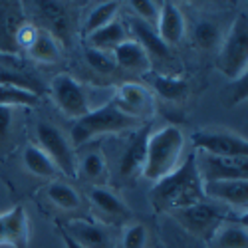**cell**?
Instances as JSON below:
<instances>
[{
	"label": "cell",
	"mask_w": 248,
	"mask_h": 248,
	"mask_svg": "<svg viewBox=\"0 0 248 248\" xmlns=\"http://www.w3.org/2000/svg\"><path fill=\"white\" fill-rule=\"evenodd\" d=\"M40 103V95L20 88V86H12V84H0V108H34Z\"/></svg>",
	"instance_id": "obj_29"
},
{
	"label": "cell",
	"mask_w": 248,
	"mask_h": 248,
	"mask_svg": "<svg viewBox=\"0 0 248 248\" xmlns=\"http://www.w3.org/2000/svg\"><path fill=\"white\" fill-rule=\"evenodd\" d=\"M84 58L88 62V66L99 74V76H111L115 72V60L111 54L108 52H99V50H92V48H86L84 50Z\"/></svg>",
	"instance_id": "obj_32"
},
{
	"label": "cell",
	"mask_w": 248,
	"mask_h": 248,
	"mask_svg": "<svg viewBox=\"0 0 248 248\" xmlns=\"http://www.w3.org/2000/svg\"><path fill=\"white\" fill-rule=\"evenodd\" d=\"M10 109L8 108H0V135H6L8 127H10Z\"/></svg>",
	"instance_id": "obj_36"
},
{
	"label": "cell",
	"mask_w": 248,
	"mask_h": 248,
	"mask_svg": "<svg viewBox=\"0 0 248 248\" xmlns=\"http://www.w3.org/2000/svg\"><path fill=\"white\" fill-rule=\"evenodd\" d=\"M0 246H6V232H4V215H0Z\"/></svg>",
	"instance_id": "obj_38"
},
{
	"label": "cell",
	"mask_w": 248,
	"mask_h": 248,
	"mask_svg": "<svg viewBox=\"0 0 248 248\" xmlns=\"http://www.w3.org/2000/svg\"><path fill=\"white\" fill-rule=\"evenodd\" d=\"M201 153L217 157H248V141L231 129H199L191 137Z\"/></svg>",
	"instance_id": "obj_7"
},
{
	"label": "cell",
	"mask_w": 248,
	"mask_h": 248,
	"mask_svg": "<svg viewBox=\"0 0 248 248\" xmlns=\"http://www.w3.org/2000/svg\"><path fill=\"white\" fill-rule=\"evenodd\" d=\"M117 12H119V2H103V4H99L88 16L84 32L90 36L92 32H95V30H99L103 26H108L109 22H113V20H115Z\"/></svg>",
	"instance_id": "obj_30"
},
{
	"label": "cell",
	"mask_w": 248,
	"mask_h": 248,
	"mask_svg": "<svg viewBox=\"0 0 248 248\" xmlns=\"http://www.w3.org/2000/svg\"><path fill=\"white\" fill-rule=\"evenodd\" d=\"M36 137L40 143L38 147L50 157V161L56 165V169L62 175L66 177L78 175V161H76L78 155L74 153L72 143L56 125H52L48 121H40L36 125Z\"/></svg>",
	"instance_id": "obj_5"
},
{
	"label": "cell",
	"mask_w": 248,
	"mask_h": 248,
	"mask_svg": "<svg viewBox=\"0 0 248 248\" xmlns=\"http://www.w3.org/2000/svg\"><path fill=\"white\" fill-rule=\"evenodd\" d=\"M4 215V232H6V246L10 248H28L30 244V220L24 206H12Z\"/></svg>",
	"instance_id": "obj_21"
},
{
	"label": "cell",
	"mask_w": 248,
	"mask_h": 248,
	"mask_svg": "<svg viewBox=\"0 0 248 248\" xmlns=\"http://www.w3.org/2000/svg\"><path fill=\"white\" fill-rule=\"evenodd\" d=\"M195 157L197 155L191 153L183 163H179V167L173 173L155 183L149 199L159 213H175L185 206L204 201L202 179Z\"/></svg>",
	"instance_id": "obj_1"
},
{
	"label": "cell",
	"mask_w": 248,
	"mask_h": 248,
	"mask_svg": "<svg viewBox=\"0 0 248 248\" xmlns=\"http://www.w3.org/2000/svg\"><path fill=\"white\" fill-rule=\"evenodd\" d=\"M191 40H193L195 48H199V50H204V52L215 50L222 42L220 26L211 18H201L191 28Z\"/></svg>",
	"instance_id": "obj_26"
},
{
	"label": "cell",
	"mask_w": 248,
	"mask_h": 248,
	"mask_svg": "<svg viewBox=\"0 0 248 248\" xmlns=\"http://www.w3.org/2000/svg\"><path fill=\"white\" fill-rule=\"evenodd\" d=\"M204 197L217 202H222L231 209L246 215L248 209V181L244 179H231V181H211L202 183Z\"/></svg>",
	"instance_id": "obj_12"
},
{
	"label": "cell",
	"mask_w": 248,
	"mask_h": 248,
	"mask_svg": "<svg viewBox=\"0 0 248 248\" xmlns=\"http://www.w3.org/2000/svg\"><path fill=\"white\" fill-rule=\"evenodd\" d=\"M0 84L20 86L38 95L42 92L40 79L30 70H26V64L16 54H0Z\"/></svg>",
	"instance_id": "obj_16"
},
{
	"label": "cell",
	"mask_w": 248,
	"mask_h": 248,
	"mask_svg": "<svg viewBox=\"0 0 248 248\" xmlns=\"http://www.w3.org/2000/svg\"><path fill=\"white\" fill-rule=\"evenodd\" d=\"M36 34H38V26L30 24V22H24L22 26L18 28L16 32V38H14V42H16V50H26L34 44V40H36Z\"/></svg>",
	"instance_id": "obj_35"
},
{
	"label": "cell",
	"mask_w": 248,
	"mask_h": 248,
	"mask_svg": "<svg viewBox=\"0 0 248 248\" xmlns=\"http://www.w3.org/2000/svg\"><path fill=\"white\" fill-rule=\"evenodd\" d=\"M62 231L81 248H113V236L106 222H97L93 218H72L62 226Z\"/></svg>",
	"instance_id": "obj_11"
},
{
	"label": "cell",
	"mask_w": 248,
	"mask_h": 248,
	"mask_svg": "<svg viewBox=\"0 0 248 248\" xmlns=\"http://www.w3.org/2000/svg\"><path fill=\"white\" fill-rule=\"evenodd\" d=\"M149 242V232L147 226L141 222L125 224V229L119 238V248H145Z\"/></svg>",
	"instance_id": "obj_31"
},
{
	"label": "cell",
	"mask_w": 248,
	"mask_h": 248,
	"mask_svg": "<svg viewBox=\"0 0 248 248\" xmlns=\"http://www.w3.org/2000/svg\"><path fill=\"white\" fill-rule=\"evenodd\" d=\"M24 167L32 175L42 177V179H56L60 175L56 165L50 161V157L38 145H26V149H24Z\"/></svg>",
	"instance_id": "obj_28"
},
{
	"label": "cell",
	"mask_w": 248,
	"mask_h": 248,
	"mask_svg": "<svg viewBox=\"0 0 248 248\" xmlns=\"http://www.w3.org/2000/svg\"><path fill=\"white\" fill-rule=\"evenodd\" d=\"M38 16L46 20V28L58 42H70V32H72V20H70V8L66 2H32Z\"/></svg>",
	"instance_id": "obj_15"
},
{
	"label": "cell",
	"mask_w": 248,
	"mask_h": 248,
	"mask_svg": "<svg viewBox=\"0 0 248 248\" xmlns=\"http://www.w3.org/2000/svg\"><path fill=\"white\" fill-rule=\"evenodd\" d=\"M185 137L177 125H163L159 129H151L147 139V155H145V167L141 175L157 183L163 177L173 173L183 155Z\"/></svg>",
	"instance_id": "obj_2"
},
{
	"label": "cell",
	"mask_w": 248,
	"mask_h": 248,
	"mask_svg": "<svg viewBox=\"0 0 248 248\" xmlns=\"http://www.w3.org/2000/svg\"><path fill=\"white\" fill-rule=\"evenodd\" d=\"M76 161H78V173H81L84 179L92 183L103 181V177L108 173V163L99 147H90L81 151L79 157H76Z\"/></svg>",
	"instance_id": "obj_25"
},
{
	"label": "cell",
	"mask_w": 248,
	"mask_h": 248,
	"mask_svg": "<svg viewBox=\"0 0 248 248\" xmlns=\"http://www.w3.org/2000/svg\"><path fill=\"white\" fill-rule=\"evenodd\" d=\"M129 36V30H127V24L119 22V20L115 18L113 22H109L108 26H103L95 32H92L88 36V48L92 50H99V52H108L111 54L121 42H125Z\"/></svg>",
	"instance_id": "obj_23"
},
{
	"label": "cell",
	"mask_w": 248,
	"mask_h": 248,
	"mask_svg": "<svg viewBox=\"0 0 248 248\" xmlns=\"http://www.w3.org/2000/svg\"><path fill=\"white\" fill-rule=\"evenodd\" d=\"M206 240H209V248H248L246 220L236 222V218H226Z\"/></svg>",
	"instance_id": "obj_19"
},
{
	"label": "cell",
	"mask_w": 248,
	"mask_h": 248,
	"mask_svg": "<svg viewBox=\"0 0 248 248\" xmlns=\"http://www.w3.org/2000/svg\"><path fill=\"white\" fill-rule=\"evenodd\" d=\"M46 195L62 211H78L81 206V195L66 181L54 179L46 187Z\"/></svg>",
	"instance_id": "obj_27"
},
{
	"label": "cell",
	"mask_w": 248,
	"mask_h": 248,
	"mask_svg": "<svg viewBox=\"0 0 248 248\" xmlns=\"http://www.w3.org/2000/svg\"><path fill=\"white\" fill-rule=\"evenodd\" d=\"M90 202L93 204L97 215L109 224H125L131 218L129 206L103 185H92L90 187Z\"/></svg>",
	"instance_id": "obj_13"
},
{
	"label": "cell",
	"mask_w": 248,
	"mask_h": 248,
	"mask_svg": "<svg viewBox=\"0 0 248 248\" xmlns=\"http://www.w3.org/2000/svg\"><path fill=\"white\" fill-rule=\"evenodd\" d=\"M246 92H248V86H246V74H242L240 78L232 79V84L224 90V103L229 108H234L238 103H242L246 99Z\"/></svg>",
	"instance_id": "obj_34"
},
{
	"label": "cell",
	"mask_w": 248,
	"mask_h": 248,
	"mask_svg": "<svg viewBox=\"0 0 248 248\" xmlns=\"http://www.w3.org/2000/svg\"><path fill=\"white\" fill-rule=\"evenodd\" d=\"M129 6L135 12V18H139L141 22H145V24H149L153 28L157 26L161 2H151V0H133V2H129Z\"/></svg>",
	"instance_id": "obj_33"
},
{
	"label": "cell",
	"mask_w": 248,
	"mask_h": 248,
	"mask_svg": "<svg viewBox=\"0 0 248 248\" xmlns=\"http://www.w3.org/2000/svg\"><path fill=\"white\" fill-rule=\"evenodd\" d=\"M151 127L141 125L135 129L133 137L129 139L125 151L119 159V175L123 179H133L137 177L143 167H145V155H147V139H149Z\"/></svg>",
	"instance_id": "obj_14"
},
{
	"label": "cell",
	"mask_w": 248,
	"mask_h": 248,
	"mask_svg": "<svg viewBox=\"0 0 248 248\" xmlns=\"http://www.w3.org/2000/svg\"><path fill=\"white\" fill-rule=\"evenodd\" d=\"M141 127V119H135L127 113L119 111L111 101L103 106L90 109L84 117L74 121L72 125V143L78 147L86 145L88 141L109 135V133H121V131H135Z\"/></svg>",
	"instance_id": "obj_3"
},
{
	"label": "cell",
	"mask_w": 248,
	"mask_h": 248,
	"mask_svg": "<svg viewBox=\"0 0 248 248\" xmlns=\"http://www.w3.org/2000/svg\"><path fill=\"white\" fill-rule=\"evenodd\" d=\"M151 88L157 92L159 97L167 101H185L189 95V81L181 76H171V74H159V72H149L145 74Z\"/></svg>",
	"instance_id": "obj_22"
},
{
	"label": "cell",
	"mask_w": 248,
	"mask_h": 248,
	"mask_svg": "<svg viewBox=\"0 0 248 248\" xmlns=\"http://www.w3.org/2000/svg\"><path fill=\"white\" fill-rule=\"evenodd\" d=\"M127 30H129V36L135 40V42L145 50V54L149 56L151 64L155 60H167L169 58V46L163 42L159 38L157 30L145 22H141L139 18H131L127 22Z\"/></svg>",
	"instance_id": "obj_18"
},
{
	"label": "cell",
	"mask_w": 248,
	"mask_h": 248,
	"mask_svg": "<svg viewBox=\"0 0 248 248\" xmlns=\"http://www.w3.org/2000/svg\"><path fill=\"white\" fill-rule=\"evenodd\" d=\"M217 66L231 79H236L242 74H246V68H248V20H246L244 12H240L236 16L229 34L222 38Z\"/></svg>",
	"instance_id": "obj_4"
},
{
	"label": "cell",
	"mask_w": 248,
	"mask_h": 248,
	"mask_svg": "<svg viewBox=\"0 0 248 248\" xmlns=\"http://www.w3.org/2000/svg\"><path fill=\"white\" fill-rule=\"evenodd\" d=\"M58 232H60V236H62V240H64V244H66V248H81L79 244H76V242H74V240H72V238H70V236H68V234H66L64 231H62V229H58Z\"/></svg>",
	"instance_id": "obj_37"
},
{
	"label": "cell",
	"mask_w": 248,
	"mask_h": 248,
	"mask_svg": "<svg viewBox=\"0 0 248 248\" xmlns=\"http://www.w3.org/2000/svg\"><path fill=\"white\" fill-rule=\"evenodd\" d=\"M28 54L32 60L40 62V64H58L62 58V46L48 30L38 28L36 40L28 48Z\"/></svg>",
	"instance_id": "obj_24"
},
{
	"label": "cell",
	"mask_w": 248,
	"mask_h": 248,
	"mask_svg": "<svg viewBox=\"0 0 248 248\" xmlns=\"http://www.w3.org/2000/svg\"><path fill=\"white\" fill-rule=\"evenodd\" d=\"M113 60H115V66L123 68L127 72H135V74H149L151 70V60L145 54L133 38H127L125 42H121L113 52H111Z\"/></svg>",
	"instance_id": "obj_20"
},
{
	"label": "cell",
	"mask_w": 248,
	"mask_h": 248,
	"mask_svg": "<svg viewBox=\"0 0 248 248\" xmlns=\"http://www.w3.org/2000/svg\"><path fill=\"white\" fill-rule=\"evenodd\" d=\"M171 215L185 231L193 232L195 236H202V238H209L222 220L231 218L224 211H220L218 206L204 202V201L191 204V206H185V209H179Z\"/></svg>",
	"instance_id": "obj_8"
},
{
	"label": "cell",
	"mask_w": 248,
	"mask_h": 248,
	"mask_svg": "<svg viewBox=\"0 0 248 248\" xmlns=\"http://www.w3.org/2000/svg\"><path fill=\"white\" fill-rule=\"evenodd\" d=\"M50 95L56 103V108L70 119H79L84 117L92 108L90 99L86 93V88L81 86V81H78L70 74H58L52 84H50Z\"/></svg>",
	"instance_id": "obj_6"
},
{
	"label": "cell",
	"mask_w": 248,
	"mask_h": 248,
	"mask_svg": "<svg viewBox=\"0 0 248 248\" xmlns=\"http://www.w3.org/2000/svg\"><path fill=\"white\" fill-rule=\"evenodd\" d=\"M111 103L123 113H127L135 119L149 117L155 113V97L153 93L141 84L135 81H125L115 88V95Z\"/></svg>",
	"instance_id": "obj_10"
},
{
	"label": "cell",
	"mask_w": 248,
	"mask_h": 248,
	"mask_svg": "<svg viewBox=\"0 0 248 248\" xmlns=\"http://www.w3.org/2000/svg\"><path fill=\"white\" fill-rule=\"evenodd\" d=\"M159 38L163 40L169 48L179 44L185 30H187V24H185V16L181 12V8L173 2H161V10H159V20L155 26Z\"/></svg>",
	"instance_id": "obj_17"
},
{
	"label": "cell",
	"mask_w": 248,
	"mask_h": 248,
	"mask_svg": "<svg viewBox=\"0 0 248 248\" xmlns=\"http://www.w3.org/2000/svg\"><path fill=\"white\" fill-rule=\"evenodd\" d=\"M195 159L202 183L231 179L248 181V157H217L209 153H201Z\"/></svg>",
	"instance_id": "obj_9"
}]
</instances>
